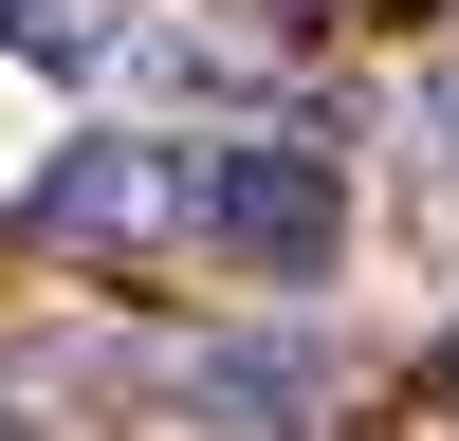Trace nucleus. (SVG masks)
<instances>
[{
  "instance_id": "obj_1",
  "label": "nucleus",
  "mask_w": 459,
  "mask_h": 441,
  "mask_svg": "<svg viewBox=\"0 0 459 441\" xmlns=\"http://www.w3.org/2000/svg\"><path fill=\"white\" fill-rule=\"evenodd\" d=\"M37 239H74V257L203 239V147H184V129H74L56 166H37Z\"/></svg>"
},
{
  "instance_id": "obj_2",
  "label": "nucleus",
  "mask_w": 459,
  "mask_h": 441,
  "mask_svg": "<svg viewBox=\"0 0 459 441\" xmlns=\"http://www.w3.org/2000/svg\"><path fill=\"white\" fill-rule=\"evenodd\" d=\"M203 239L257 257V276H313V257L350 239V147H313V129H239V147H203Z\"/></svg>"
},
{
  "instance_id": "obj_3",
  "label": "nucleus",
  "mask_w": 459,
  "mask_h": 441,
  "mask_svg": "<svg viewBox=\"0 0 459 441\" xmlns=\"http://www.w3.org/2000/svg\"><path fill=\"white\" fill-rule=\"evenodd\" d=\"M184 404H203V441H313L331 423V350L313 331H221L184 368Z\"/></svg>"
},
{
  "instance_id": "obj_4",
  "label": "nucleus",
  "mask_w": 459,
  "mask_h": 441,
  "mask_svg": "<svg viewBox=\"0 0 459 441\" xmlns=\"http://www.w3.org/2000/svg\"><path fill=\"white\" fill-rule=\"evenodd\" d=\"M129 92L203 110V129H276V56H257L239 19H147V37H129Z\"/></svg>"
},
{
  "instance_id": "obj_5",
  "label": "nucleus",
  "mask_w": 459,
  "mask_h": 441,
  "mask_svg": "<svg viewBox=\"0 0 459 441\" xmlns=\"http://www.w3.org/2000/svg\"><path fill=\"white\" fill-rule=\"evenodd\" d=\"M129 0H0V56H19V74H129Z\"/></svg>"
}]
</instances>
